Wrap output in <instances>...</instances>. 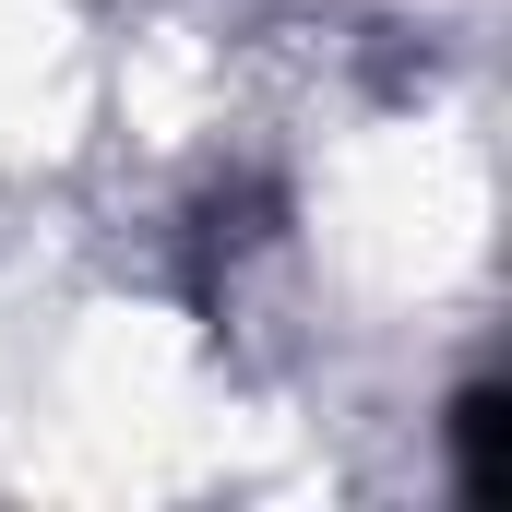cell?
Segmentation results:
<instances>
[{"label": "cell", "mask_w": 512, "mask_h": 512, "mask_svg": "<svg viewBox=\"0 0 512 512\" xmlns=\"http://www.w3.org/2000/svg\"><path fill=\"white\" fill-rule=\"evenodd\" d=\"M441 441H453V489H465V501H501V382H465V393H453Z\"/></svg>", "instance_id": "obj_1"}]
</instances>
